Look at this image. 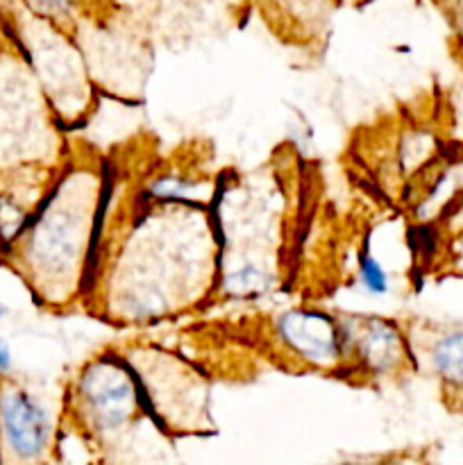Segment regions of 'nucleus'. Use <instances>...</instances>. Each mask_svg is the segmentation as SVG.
I'll use <instances>...</instances> for the list:
<instances>
[{"label": "nucleus", "mask_w": 463, "mask_h": 465, "mask_svg": "<svg viewBox=\"0 0 463 465\" xmlns=\"http://www.w3.org/2000/svg\"><path fill=\"white\" fill-rule=\"evenodd\" d=\"M221 239L213 209L198 203H153L113 180L91 262L82 312L112 327L175 322L213 304Z\"/></svg>", "instance_id": "1"}, {"label": "nucleus", "mask_w": 463, "mask_h": 465, "mask_svg": "<svg viewBox=\"0 0 463 465\" xmlns=\"http://www.w3.org/2000/svg\"><path fill=\"white\" fill-rule=\"evenodd\" d=\"M107 195V157L73 139L71 157L34 216L3 248V266L32 302L64 316L82 309Z\"/></svg>", "instance_id": "2"}, {"label": "nucleus", "mask_w": 463, "mask_h": 465, "mask_svg": "<svg viewBox=\"0 0 463 465\" xmlns=\"http://www.w3.org/2000/svg\"><path fill=\"white\" fill-rule=\"evenodd\" d=\"M221 275L213 302H259L286 284L300 216L298 175L286 159L218 182L213 200Z\"/></svg>", "instance_id": "3"}, {"label": "nucleus", "mask_w": 463, "mask_h": 465, "mask_svg": "<svg viewBox=\"0 0 463 465\" xmlns=\"http://www.w3.org/2000/svg\"><path fill=\"white\" fill-rule=\"evenodd\" d=\"M64 130L25 53L0 16V241L7 245L71 157Z\"/></svg>", "instance_id": "4"}, {"label": "nucleus", "mask_w": 463, "mask_h": 465, "mask_svg": "<svg viewBox=\"0 0 463 465\" xmlns=\"http://www.w3.org/2000/svg\"><path fill=\"white\" fill-rule=\"evenodd\" d=\"M64 431L100 463L141 461V448H171L150 413L136 372L116 343L91 354L62 391Z\"/></svg>", "instance_id": "5"}, {"label": "nucleus", "mask_w": 463, "mask_h": 465, "mask_svg": "<svg viewBox=\"0 0 463 465\" xmlns=\"http://www.w3.org/2000/svg\"><path fill=\"white\" fill-rule=\"evenodd\" d=\"M0 16L25 53L64 130L84 127L98 112L103 95L75 36L27 12L18 0H0Z\"/></svg>", "instance_id": "6"}, {"label": "nucleus", "mask_w": 463, "mask_h": 465, "mask_svg": "<svg viewBox=\"0 0 463 465\" xmlns=\"http://www.w3.org/2000/svg\"><path fill=\"white\" fill-rule=\"evenodd\" d=\"M116 345L136 372L150 413L168 439L216 434L212 381L193 361L148 339Z\"/></svg>", "instance_id": "7"}, {"label": "nucleus", "mask_w": 463, "mask_h": 465, "mask_svg": "<svg viewBox=\"0 0 463 465\" xmlns=\"http://www.w3.org/2000/svg\"><path fill=\"white\" fill-rule=\"evenodd\" d=\"M86 66L100 95L121 103H139L153 68L154 44L143 18L116 9L75 32Z\"/></svg>", "instance_id": "8"}, {"label": "nucleus", "mask_w": 463, "mask_h": 465, "mask_svg": "<svg viewBox=\"0 0 463 465\" xmlns=\"http://www.w3.org/2000/svg\"><path fill=\"white\" fill-rule=\"evenodd\" d=\"M62 393L45 395L12 371L0 372V465L62 461Z\"/></svg>", "instance_id": "9"}, {"label": "nucleus", "mask_w": 463, "mask_h": 465, "mask_svg": "<svg viewBox=\"0 0 463 465\" xmlns=\"http://www.w3.org/2000/svg\"><path fill=\"white\" fill-rule=\"evenodd\" d=\"M343 343L340 380L359 389H384L416 375L411 341L399 318L334 309Z\"/></svg>", "instance_id": "10"}, {"label": "nucleus", "mask_w": 463, "mask_h": 465, "mask_svg": "<svg viewBox=\"0 0 463 465\" xmlns=\"http://www.w3.org/2000/svg\"><path fill=\"white\" fill-rule=\"evenodd\" d=\"M266 339L284 371L340 380L343 343L334 309L313 304L281 309L268 318Z\"/></svg>", "instance_id": "11"}, {"label": "nucleus", "mask_w": 463, "mask_h": 465, "mask_svg": "<svg viewBox=\"0 0 463 465\" xmlns=\"http://www.w3.org/2000/svg\"><path fill=\"white\" fill-rule=\"evenodd\" d=\"M252 12V0H150L148 27L154 44L177 50L239 30Z\"/></svg>", "instance_id": "12"}, {"label": "nucleus", "mask_w": 463, "mask_h": 465, "mask_svg": "<svg viewBox=\"0 0 463 465\" xmlns=\"http://www.w3.org/2000/svg\"><path fill=\"white\" fill-rule=\"evenodd\" d=\"M416 375H427L443 398L445 407L463 413V322L407 318Z\"/></svg>", "instance_id": "13"}, {"label": "nucleus", "mask_w": 463, "mask_h": 465, "mask_svg": "<svg viewBox=\"0 0 463 465\" xmlns=\"http://www.w3.org/2000/svg\"><path fill=\"white\" fill-rule=\"evenodd\" d=\"M252 7L280 44L311 53L325 45L340 0H252Z\"/></svg>", "instance_id": "14"}, {"label": "nucleus", "mask_w": 463, "mask_h": 465, "mask_svg": "<svg viewBox=\"0 0 463 465\" xmlns=\"http://www.w3.org/2000/svg\"><path fill=\"white\" fill-rule=\"evenodd\" d=\"M18 3L27 12L53 23L71 36H75V32L86 23H94L121 9L109 0H18Z\"/></svg>", "instance_id": "15"}, {"label": "nucleus", "mask_w": 463, "mask_h": 465, "mask_svg": "<svg viewBox=\"0 0 463 465\" xmlns=\"http://www.w3.org/2000/svg\"><path fill=\"white\" fill-rule=\"evenodd\" d=\"M357 280L359 286H361L368 295H372V298H384V295H389V271L381 266L379 259H377L368 248H363L357 257Z\"/></svg>", "instance_id": "16"}, {"label": "nucleus", "mask_w": 463, "mask_h": 465, "mask_svg": "<svg viewBox=\"0 0 463 465\" xmlns=\"http://www.w3.org/2000/svg\"><path fill=\"white\" fill-rule=\"evenodd\" d=\"M109 3H113L116 7L125 9V12L134 14V16L143 18L145 23H148V14H150V0H109Z\"/></svg>", "instance_id": "17"}, {"label": "nucleus", "mask_w": 463, "mask_h": 465, "mask_svg": "<svg viewBox=\"0 0 463 465\" xmlns=\"http://www.w3.org/2000/svg\"><path fill=\"white\" fill-rule=\"evenodd\" d=\"M12 371V352H9L7 345L0 341V372Z\"/></svg>", "instance_id": "18"}, {"label": "nucleus", "mask_w": 463, "mask_h": 465, "mask_svg": "<svg viewBox=\"0 0 463 465\" xmlns=\"http://www.w3.org/2000/svg\"><path fill=\"white\" fill-rule=\"evenodd\" d=\"M3 248L5 245H3V241H0V266H3Z\"/></svg>", "instance_id": "19"}]
</instances>
